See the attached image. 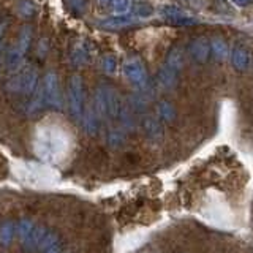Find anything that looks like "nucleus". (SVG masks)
Returning a JSON list of instances; mask_svg holds the SVG:
<instances>
[{
	"label": "nucleus",
	"instance_id": "1",
	"mask_svg": "<svg viewBox=\"0 0 253 253\" xmlns=\"http://www.w3.org/2000/svg\"><path fill=\"white\" fill-rule=\"evenodd\" d=\"M68 142L70 139H67L62 131H59V134L47 131L43 138L37 141V152L40 157L47 158V160H59V158L65 157L63 154L68 150Z\"/></svg>",
	"mask_w": 253,
	"mask_h": 253
},
{
	"label": "nucleus",
	"instance_id": "2",
	"mask_svg": "<svg viewBox=\"0 0 253 253\" xmlns=\"http://www.w3.org/2000/svg\"><path fill=\"white\" fill-rule=\"evenodd\" d=\"M30 40H32V29H30L29 26H26V27H24V29L21 30L18 42H16V44L11 47V51L8 52L6 65H8V68H10V70H13V68H16V67H19L22 55L26 54L27 47H29V44H30Z\"/></svg>",
	"mask_w": 253,
	"mask_h": 253
},
{
	"label": "nucleus",
	"instance_id": "3",
	"mask_svg": "<svg viewBox=\"0 0 253 253\" xmlns=\"http://www.w3.org/2000/svg\"><path fill=\"white\" fill-rule=\"evenodd\" d=\"M70 106L76 116L81 114L83 108V83L79 76H73L70 81Z\"/></svg>",
	"mask_w": 253,
	"mask_h": 253
},
{
	"label": "nucleus",
	"instance_id": "4",
	"mask_svg": "<svg viewBox=\"0 0 253 253\" xmlns=\"http://www.w3.org/2000/svg\"><path fill=\"white\" fill-rule=\"evenodd\" d=\"M44 90L47 101L54 106H59V84L54 73H49L44 79Z\"/></svg>",
	"mask_w": 253,
	"mask_h": 253
},
{
	"label": "nucleus",
	"instance_id": "5",
	"mask_svg": "<svg viewBox=\"0 0 253 253\" xmlns=\"http://www.w3.org/2000/svg\"><path fill=\"white\" fill-rule=\"evenodd\" d=\"M125 75L128 76L133 83H142L144 81V68L139 62H128L125 65Z\"/></svg>",
	"mask_w": 253,
	"mask_h": 253
},
{
	"label": "nucleus",
	"instance_id": "6",
	"mask_svg": "<svg viewBox=\"0 0 253 253\" xmlns=\"http://www.w3.org/2000/svg\"><path fill=\"white\" fill-rule=\"evenodd\" d=\"M130 22H131V19L126 18V16H116V18H108V19L100 21V26L106 27V29H117V27L128 26Z\"/></svg>",
	"mask_w": 253,
	"mask_h": 253
},
{
	"label": "nucleus",
	"instance_id": "7",
	"mask_svg": "<svg viewBox=\"0 0 253 253\" xmlns=\"http://www.w3.org/2000/svg\"><path fill=\"white\" fill-rule=\"evenodd\" d=\"M113 11L117 13L119 16H124L126 11L130 10V0H109Z\"/></svg>",
	"mask_w": 253,
	"mask_h": 253
},
{
	"label": "nucleus",
	"instance_id": "8",
	"mask_svg": "<svg viewBox=\"0 0 253 253\" xmlns=\"http://www.w3.org/2000/svg\"><path fill=\"white\" fill-rule=\"evenodd\" d=\"M19 13L24 16V18H32V16H35L37 8L34 3L30 2V0H22V2L19 3Z\"/></svg>",
	"mask_w": 253,
	"mask_h": 253
},
{
	"label": "nucleus",
	"instance_id": "9",
	"mask_svg": "<svg viewBox=\"0 0 253 253\" xmlns=\"http://www.w3.org/2000/svg\"><path fill=\"white\" fill-rule=\"evenodd\" d=\"M85 55H87V51L84 44H78L73 51V62H76V65H79V63H83L85 60Z\"/></svg>",
	"mask_w": 253,
	"mask_h": 253
},
{
	"label": "nucleus",
	"instance_id": "10",
	"mask_svg": "<svg viewBox=\"0 0 253 253\" xmlns=\"http://www.w3.org/2000/svg\"><path fill=\"white\" fill-rule=\"evenodd\" d=\"M68 3L71 6V10L76 11L78 14L84 13L85 10V0H68Z\"/></svg>",
	"mask_w": 253,
	"mask_h": 253
},
{
	"label": "nucleus",
	"instance_id": "11",
	"mask_svg": "<svg viewBox=\"0 0 253 253\" xmlns=\"http://www.w3.org/2000/svg\"><path fill=\"white\" fill-rule=\"evenodd\" d=\"M105 63H103V67H105L106 71H109V73H113L114 68H116V60L113 55H108V57H105V60H103Z\"/></svg>",
	"mask_w": 253,
	"mask_h": 253
},
{
	"label": "nucleus",
	"instance_id": "12",
	"mask_svg": "<svg viewBox=\"0 0 253 253\" xmlns=\"http://www.w3.org/2000/svg\"><path fill=\"white\" fill-rule=\"evenodd\" d=\"M162 113H163L166 117H168V119H171V117H172V111L168 108V105H163V106H162Z\"/></svg>",
	"mask_w": 253,
	"mask_h": 253
}]
</instances>
